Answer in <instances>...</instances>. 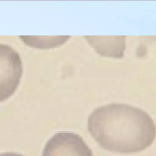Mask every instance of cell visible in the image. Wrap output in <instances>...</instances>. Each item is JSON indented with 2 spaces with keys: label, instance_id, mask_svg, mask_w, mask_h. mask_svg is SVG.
Returning <instances> with one entry per match:
<instances>
[{
  "label": "cell",
  "instance_id": "1",
  "mask_svg": "<svg viewBox=\"0 0 156 156\" xmlns=\"http://www.w3.org/2000/svg\"><path fill=\"white\" fill-rule=\"evenodd\" d=\"M89 133L104 149L133 154L149 147L156 138V124L144 110L127 104L96 107L87 118Z\"/></svg>",
  "mask_w": 156,
  "mask_h": 156
},
{
  "label": "cell",
  "instance_id": "2",
  "mask_svg": "<svg viewBox=\"0 0 156 156\" xmlns=\"http://www.w3.org/2000/svg\"><path fill=\"white\" fill-rule=\"evenodd\" d=\"M23 72L20 54L12 46L0 43V102L7 100L15 93Z\"/></svg>",
  "mask_w": 156,
  "mask_h": 156
},
{
  "label": "cell",
  "instance_id": "3",
  "mask_svg": "<svg viewBox=\"0 0 156 156\" xmlns=\"http://www.w3.org/2000/svg\"><path fill=\"white\" fill-rule=\"evenodd\" d=\"M41 156H93V154L79 135L59 132L48 140Z\"/></svg>",
  "mask_w": 156,
  "mask_h": 156
},
{
  "label": "cell",
  "instance_id": "4",
  "mask_svg": "<svg viewBox=\"0 0 156 156\" xmlns=\"http://www.w3.org/2000/svg\"><path fill=\"white\" fill-rule=\"evenodd\" d=\"M89 44L101 56L121 58L126 48V36H85Z\"/></svg>",
  "mask_w": 156,
  "mask_h": 156
},
{
  "label": "cell",
  "instance_id": "5",
  "mask_svg": "<svg viewBox=\"0 0 156 156\" xmlns=\"http://www.w3.org/2000/svg\"><path fill=\"white\" fill-rule=\"evenodd\" d=\"M0 156H24L21 154L13 152H2L0 153Z\"/></svg>",
  "mask_w": 156,
  "mask_h": 156
}]
</instances>
